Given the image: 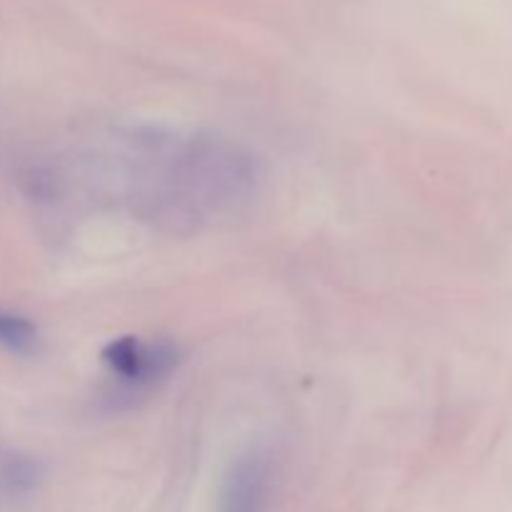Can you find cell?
Returning <instances> with one entry per match:
<instances>
[{"label": "cell", "mask_w": 512, "mask_h": 512, "mask_svg": "<svg viewBox=\"0 0 512 512\" xmlns=\"http://www.w3.org/2000/svg\"><path fill=\"white\" fill-rule=\"evenodd\" d=\"M135 173L140 213L173 228H198L205 220L240 210L258 185L248 153L225 140H150Z\"/></svg>", "instance_id": "6da1fadb"}, {"label": "cell", "mask_w": 512, "mask_h": 512, "mask_svg": "<svg viewBox=\"0 0 512 512\" xmlns=\"http://www.w3.org/2000/svg\"><path fill=\"white\" fill-rule=\"evenodd\" d=\"M103 363L110 378L118 380L125 395H145L170 378L180 363V350L168 340H143L125 335L103 348Z\"/></svg>", "instance_id": "7a4b0ae2"}, {"label": "cell", "mask_w": 512, "mask_h": 512, "mask_svg": "<svg viewBox=\"0 0 512 512\" xmlns=\"http://www.w3.org/2000/svg\"><path fill=\"white\" fill-rule=\"evenodd\" d=\"M270 500V468L260 453L240 455L220 490V512H265Z\"/></svg>", "instance_id": "3957f363"}, {"label": "cell", "mask_w": 512, "mask_h": 512, "mask_svg": "<svg viewBox=\"0 0 512 512\" xmlns=\"http://www.w3.org/2000/svg\"><path fill=\"white\" fill-rule=\"evenodd\" d=\"M43 480V468L30 455L0 450V500H20L33 493Z\"/></svg>", "instance_id": "277c9868"}, {"label": "cell", "mask_w": 512, "mask_h": 512, "mask_svg": "<svg viewBox=\"0 0 512 512\" xmlns=\"http://www.w3.org/2000/svg\"><path fill=\"white\" fill-rule=\"evenodd\" d=\"M0 348L20 355V358H30L38 353L40 333L35 323H30L25 315L0 308Z\"/></svg>", "instance_id": "5b68a950"}]
</instances>
